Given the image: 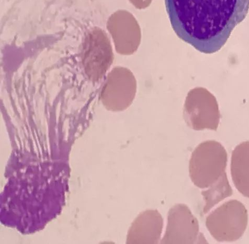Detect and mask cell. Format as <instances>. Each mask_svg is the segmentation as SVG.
<instances>
[{
	"label": "cell",
	"mask_w": 249,
	"mask_h": 244,
	"mask_svg": "<svg viewBox=\"0 0 249 244\" xmlns=\"http://www.w3.org/2000/svg\"><path fill=\"white\" fill-rule=\"evenodd\" d=\"M173 30L198 51H220L246 18L249 0H165Z\"/></svg>",
	"instance_id": "6da1fadb"
},
{
	"label": "cell",
	"mask_w": 249,
	"mask_h": 244,
	"mask_svg": "<svg viewBox=\"0 0 249 244\" xmlns=\"http://www.w3.org/2000/svg\"><path fill=\"white\" fill-rule=\"evenodd\" d=\"M227 153L220 143L210 141L200 144L189 162L192 182L200 189H207L226 173Z\"/></svg>",
	"instance_id": "7a4b0ae2"
},
{
	"label": "cell",
	"mask_w": 249,
	"mask_h": 244,
	"mask_svg": "<svg viewBox=\"0 0 249 244\" xmlns=\"http://www.w3.org/2000/svg\"><path fill=\"white\" fill-rule=\"evenodd\" d=\"M248 214L243 204L237 200L226 202L207 216L205 224L213 238L219 242H232L244 234Z\"/></svg>",
	"instance_id": "3957f363"
},
{
	"label": "cell",
	"mask_w": 249,
	"mask_h": 244,
	"mask_svg": "<svg viewBox=\"0 0 249 244\" xmlns=\"http://www.w3.org/2000/svg\"><path fill=\"white\" fill-rule=\"evenodd\" d=\"M82 60L89 78L98 79L113 58L111 44L106 32L94 27L86 34L82 48Z\"/></svg>",
	"instance_id": "277c9868"
},
{
	"label": "cell",
	"mask_w": 249,
	"mask_h": 244,
	"mask_svg": "<svg viewBox=\"0 0 249 244\" xmlns=\"http://www.w3.org/2000/svg\"><path fill=\"white\" fill-rule=\"evenodd\" d=\"M200 235L198 221L190 209L184 204H177L168 212L161 243H198Z\"/></svg>",
	"instance_id": "5b68a950"
},
{
	"label": "cell",
	"mask_w": 249,
	"mask_h": 244,
	"mask_svg": "<svg viewBox=\"0 0 249 244\" xmlns=\"http://www.w3.org/2000/svg\"><path fill=\"white\" fill-rule=\"evenodd\" d=\"M163 227L164 221L160 212L154 209L145 210L131 224L126 242L129 244L161 243Z\"/></svg>",
	"instance_id": "8992f818"
},
{
	"label": "cell",
	"mask_w": 249,
	"mask_h": 244,
	"mask_svg": "<svg viewBox=\"0 0 249 244\" xmlns=\"http://www.w3.org/2000/svg\"><path fill=\"white\" fill-rule=\"evenodd\" d=\"M107 27L120 51L127 48L130 41L135 42L141 37L139 23L133 14L125 10L113 13L107 19Z\"/></svg>",
	"instance_id": "52a82bcc"
},
{
	"label": "cell",
	"mask_w": 249,
	"mask_h": 244,
	"mask_svg": "<svg viewBox=\"0 0 249 244\" xmlns=\"http://www.w3.org/2000/svg\"><path fill=\"white\" fill-rule=\"evenodd\" d=\"M231 172L235 187L244 196L249 198V141L240 143L233 150Z\"/></svg>",
	"instance_id": "ba28073f"
},
{
	"label": "cell",
	"mask_w": 249,
	"mask_h": 244,
	"mask_svg": "<svg viewBox=\"0 0 249 244\" xmlns=\"http://www.w3.org/2000/svg\"><path fill=\"white\" fill-rule=\"evenodd\" d=\"M233 191L225 173L216 183L202 193L204 201L203 213L207 214L220 202L231 196Z\"/></svg>",
	"instance_id": "9c48e42d"
},
{
	"label": "cell",
	"mask_w": 249,
	"mask_h": 244,
	"mask_svg": "<svg viewBox=\"0 0 249 244\" xmlns=\"http://www.w3.org/2000/svg\"><path fill=\"white\" fill-rule=\"evenodd\" d=\"M135 8L138 10H144L148 8L153 0H128Z\"/></svg>",
	"instance_id": "30bf717a"
}]
</instances>
